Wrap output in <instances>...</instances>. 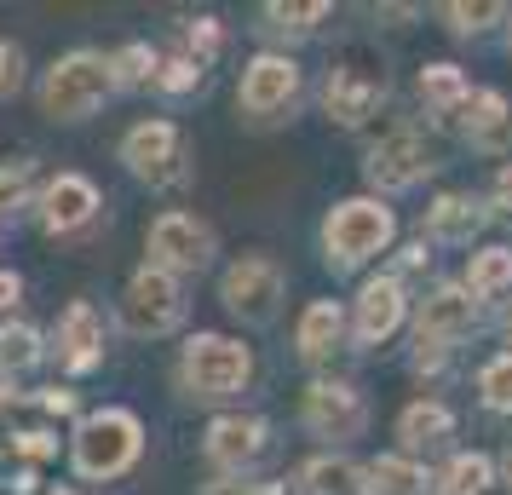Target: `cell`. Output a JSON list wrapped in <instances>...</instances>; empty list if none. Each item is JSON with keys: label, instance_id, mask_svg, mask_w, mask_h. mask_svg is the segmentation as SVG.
Here are the masks:
<instances>
[{"label": "cell", "instance_id": "cell-18", "mask_svg": "<svg viewBox=\"0 0 512 495\" xmlns=\"http://www.w3.org/2000/svg\"><path fill=\"white\" fill-rule=\"evenodd\" d=\"M397 438L409 449V461H415V455H432V449H443L455 438V415H449L443 403H409L403 421H397Z\"/></svg>", "mask_w": 512, "mask_h": 495}, {"label": "cell", "instance_id": "cell-34", "mask_svg": "<svg viewBox=\"0 0 512 495\" xmlns=\"http://www.w3.org/2000/svg\"><path fill=\"white\" fill-rule=\"evenodd\" d=\"M185 41H190V64H202V58H213V52H219V24H213V18H196Z\"/></svg>", "mask_w": 512, "mask_h": 495}, {"label": "cell", "instance_id": "cell-9", "mask_svg": "<svg viewBox=\"0 0 512 495\" xmlns=\"http://www.w3.org/2000/svg\"><path fill=\"white\" fill-rule=\"evenodd\" d=\"M432 167H438V156H432L426 133H420V127H392V133L369 150V185L409 190V185H420Z\"/></svg>", "mask_w": 512, "mask_h": 495}, {"label": "cell", "instance_id": "cell-24", "mask_svg": "<svg viewBox=\"0 0 512 495\" xmlns=\"http://www.w3.org/2000/svg\"><path fill=\"white\" fill-rule=\"evenodd\" d=\"M501 288H512V248H478L472 265H466V294L472 300H489Z\"/></svg>", "mask_w": 512, "mask_h": 495}, {"label": "cell", "instance_id": "cell-42", "mask_svg": "<svg viewBox=\"0 0 512 495\" xmlns=\"http://www.w3.org/2000/svg\"><path fill=\"white\" fill-rule=\"evenodd\" d=\"M0 403H6V392H0Z\"/></svg>", "mask_w": 512, "mask_h": 495}, {"label": "cell", "instance_id": "cell-14", "mask_svg": "<svg viewBox=\"0 0 512 495\" xmlns=\"http://www.w3.org/2000/svg\"><path fill=\"white\" fill-rule=\"evenodd\" d=\"M403 306H409V300H403V283H397V277H369L363 294H357V323H351L357 340H363V346H380L386 334H397Z\"/></svg>", "mask_w": 512, "mask_h": 495}, {"label": "cell", "instance_id": "cell-35", "mask_svg": "<svg viewBox=\"0 0 512 495\" xmlns=\"http://www.w3.org/2000/svg\"><path fill=\"white\" fill-rule=\"evenodd\" d=\"M24 185H29V167H0V213H12L24 202Z\"/></svg>", "mask_w": 512, "mask_h": 495}, {"label": "cell", "instance_id": "cell-1", "mask_svg": "<svg viewBox=\"0 0 512 495\" xmlns=\"http://www.w3.org/2000/svg\"><path fill=\"white\" fill-rule=\"evenodd\" d=\"M110 58H98V52H70V58H58L41 81V110L52 121H81L93 116L98 104L110 98Z\"/></svg>", "mask_w": 512, "mask_h": 495}, {"label": "cell", "instance_id": "cell-2", "mask_svg": "<svg viewBox=\"0 0 512 495\" xmlns=\"http://www.w3.org/2000/svg\"><path fill=\"white\" fill-rule=\"evenodd\" d=\"M144 432L127 409H104V415H87L81 432H75V472L81 478H116L139 461Z\"/></svg>", "mask_w": 512, "mask_h": 495}, {"label": "cell", "instance_id": "cell-8", "mask_svg": "<svg viewBox=\"0 0 512 495\" xmlns=\"http://www.w3.org/2000/svg\"><path fill=\"white\" fill-rule=\"evenodd\" d=\"M179 317H185L179 283H173L167 271H156V265H144L139 277L127 283V294H121V323L133 334H167Z\"/></svg>", "mask_w": 512, "mask_h": 495}, {"label": "cell", "instance_id": "cell-3", "mask_svg": "<svg viewBox=\"0 0 512 495\" xmlns=\"http://www.w3.org/2000/svg\"><path fill=\"white\" fill-rule=\"evenodd\" d=\"M397 219L392 208H380L369 196H357V202H340V208L323 219V248H328V265H363L369 254H380L386 242H392Z\"/></svg>", "mask_w": 512, "mask_h": 495}, {"label": "cell", "instance_id": "cell-10", "mask_svg": "<svg viewBox=\"0 0 512 495\" xmlns=\"http://www.w3.org/2000/svg\"><path fill=\"white\" fill-rule=\"evenodd\" d=\"M144 248H150V265L156 271H202L213 254V231L202 225V219H190V213H162L156 225H150V236H144Z\"/></svg>", "mask_w": 512, "mask_h": 495}, {"label": "cell", "instance_id": "cell-27", "mask_svg": "<svg viewBox=\"0 0 512 495\" xmlns=\"http://www.w3.org/2000/svg\"><path fill=\"white\" fill-rule=\"evenodd\" d=\"M110 81H116V87H139V81H156V52L139 47V41H133V47H121L116 58H110Z\"/></svg>", "mask_w": 512, "mask_h": 495}, {"label": "cell", "instance_id": "cell-43", "mask_svg": "<svg viewBox=\"0 0 512 495\" xmlns=\"http://www.w3.org/2000/svg\"><path fill=\"white\" fill-rule=\"evenodd\" d=\"M58 495H70V490H58Z\"/></svg>", "mask_w": 512, "mask_h": 495}, {"label": "cell", "instance_id": "cell-37", "mask_svg": "<svg viewBox=\"0 0 512 495\" xmlns=\"http://www.w3.org/2000/svg\"><path fill=\"white\" fill-rule=\"evenodd\" d=\"M18 294H24V283H18L12 271H0V311H6V306H18Z\"/></svg>", "mask_w": 512, "mask_h": 495}, {"label": "cell", "instance_id": "cell-28", "mask_svg": "<svg viewBox=\"0 0 512 495\" xmlns=\"http://www.w3.org/2000/svg\"><path fill=\"white\" fill-rule=\"evenodd\" d=\"M35 357H41V334L35 329H24V323H6L0 329V363L6 369H29Z\"/></svg>", "mask_w": 512, "mask_h": 495}, {"label": "cell", "instance_id": "cell-23", "mask_svg": "<svg viewBox=\"0 0 512 495\" xmlns=\"http://www.w3.org/2000/svg\"><path fill=\"white\" fill-rule=\"evenodd\" d=\"M363 478H369V495H426V472L409 455H380Z\"/></svg>", "mask_w": 512, "mask_h": 495}, {"label": "cell", "instance_id": "cell-41", "mask_svg": "<svg viewBox=\"0 0 512 495\" xmlns=\"http://www.w3.org/2000/svg\"><path fill=\"white\" fill-rule=\"evenodd\" d=\"M507 478H512V455H507Z\"/></svg>", "mask_w": 512, "mask_h": 495}, {"label": "cell", "instance_id": "cell-12", "mask_svg": "<svg viewBox=\"0 0 512 495\" xmlns=\"http://www.w3.org/2000/svg\"><path fill=\"white\" fill-rule=\"evenodd\" d=\"M305 426H311L317 438L346 444V438H357V432L369 426V409H363V398L351 392L346 380H317V386L305 392Z\"/></svg>", "mask_w": 512, "mask_h": 495}, {"label": "cell", "instance_id": "cell-19", "mask_svg": "<svg viewBox=\"0 0 512 495\" xmlns=\"http://www.w3.org/2000/svg\"><path fill=\"white\" fill-rule=\"evenodd\" d=\"M104 346V329H98L93 306H70L64 311V323H58V357L70 363V369H87Z\"/></svg>", "mask_w": 512, "mask_h": 495}, {"label": "cell", "instance_id": "cell-36", "mask_svg": "<svg viewBox=\"0 0 512 495\" xmlns=\"http://www.w3.org/2000/svg\"><path fill=\"white\" fill-rule=\"evenodd\" d=\"M202 495H265V490H254V484H242V478H219V484H208Z\"/></svg>", "mask_w": 512, "mask_h": 495}, {"label": "cell", "instance_id": "cell-30", "mask_svg": "<svg viewBox=\"0 0 512 495\" xmlns=\"http://www.w3.org/2000/svg\"><path fill=\"white\" fill-rule=\"evenodd\" d=\"M265 18L277 35H311L328 18V6H265Z\"/></svg>", "mask_w": 512, "mask_h": 495}, {"label": "cell", "instance_id": "cell-25", "mask_svg": "<svg viewBox=\"0 0 512 495\" xmlns=\"http://www.w3.org/2000/svg\"><path fill=\"white\" fill-rule=\"evenodd\" d=\"M420 98H426L432 110H461L466 75L455 70V64H426V70H420Z\"/></svg>", "mask_w": 512, "mask_h": 495}, {"label": "cell", "instance_id": "cell-16", "mask_svg": "<svg viewBox=\"0 0 512 495\" xmlns=\"http://www.w3.org/2000/svg\"><path fill=\"white\" fill-rule=\"evenodd\" d=\"M461 127H466V139L478 144V150H507L512 144V104L501 93H466L461 98Z\"/></svg>", "mask_w": 512, "mask_h": 495}, {"label": "cell", "instance_id": "cell-39", "mask_svg": "<svg viewBox=\"0 0 512 495\" xmlns=\"http://www.w3.org/2000/svg\"><path fill=\"white\" fill-rule=\"evenodd\" d=\"M24 455H52L47 432H24Z\"/></svg>", "mask_w": 512, "mask_h": 495}, {"label": "cell", "instance_id": "cell-17", "mask_svg": "<svg viewBox=\"0 0 512 495\" xmlns=\"http://www.w3.org/2000/svg\"><path fill=\"white\" fill-rule=\"evenodd\" d=\"M265 449V426L248 421V415H225V421L208 426V461L225 472H242L248 461H259Z\"/></svg>", "mask_w": 512, "mask_h": 495}, {"label": "cell", "instance_id": "cell-33", "mask_svg": "<svg viewBox=\"0 0 512 495\" xmlns=\"http://www.w3.org/2000/svg\"><path fill=\"white\" fill-rule=\"evenodd\" d=\"M18 87H24V52L12 41H0V98H12Z\"/></svg>", "mask_w": 512, "mask_h": 495}, {"label": "cell", "instance_id": "cell-22", "mask_svg": "<svg viewBox=\"0 0 512 495\" xmlns=\"http://www.w3.org/2000/svg\"><path fill=\"white\" fill-rule=\"evenodd\" d=\"M305 490L311 495H369V478L363 467H351L346 455H323L305 467Z\"/></svg>", "mask_w": 512, "mask_h": 495}, {"label": "cell", "instance_id": "cell-4", "mask_svg": "<svg viewBox=\"0 0 512 495\" xmlns=\"http://www.w3.org/2000/svg\"><path fill=\"white\" fill-rule=\"evenodd\" d=\"M179 375H185V386L196 392V398H231V392L248 386L254 357H248V346H236V340H225V334H196V340L185 346Z\"/></svg>", "mask_w": 512, "mask_h": 495}, {"label": "cell", "instance_id": "cell-26", "mask_svg": "<svg viewBox=\"0 0 512 495\" xmlns=\"http://www.w3.org/2000/svg\"><path fill=\"white\" fill-rule=\"evenodd\" d=\"M495 467H489V455H455L449 472H443V495H484Z\"/></svg>", "mask_w": 512, "mask_h": 495}, {"label": "cell", "instance_id": "cell-6", "mask_svg": "<svg viewBox=\"0 0 512 495\" xmlns=\"http://www.w3.org/2000/svg\"><path fill=\"white\" fill-rule=\"evenodd\" d=\"M121 162L133 167L139 179H150V185H179L190 173V150H185L173 121H139L121 139Z\"/></svg>", "mask_w": 512, "mask_h": 495}, {"label": "cell", "instance_id": "cell-40", "mask_svg": "<svg viewBox=\"0 0 512 495\" xmlns=\"http://www.w3.org/2000/svg\"><path fill=\"white\" fill-rule=\"evenodd\" d=\"M507 334H512V311H507Z\"/></svg>", "mask_w": 512, "mask_h": 495}, {"label": "cell", "instance_id": "cell-29", "mask_svg": "<svg viewBox=\"0 0 512 495\" xmlns=\"http://www.w3.org/2000/svg\"><path fill=\"white\" fill-rule=\"evenodd\" d=\"M478 392H484L489 409H512V352L478 369Z\"/></svg>", "mask_w": 512, "mask_h": 495}, {"label": "cell", "instance_id": "cell-21", "mask_svg": "<svg viewBox=\"0 0 512 495\" xmlns=\"http://www.w3.org/2000/svg\"><path fill=\"white\" fill-rule=\"evenodd\" d=\"M478 225H484V208H478L472 196H438V202L426 208V231L443 236V242H466Z\"/></svg>", "mask_w": 512, "mask_h": 495}, {"label": "cell", "instance_id": "cell-32", "mask_svg": "<svg viewBox=\"0 0 512 495\" xmlns=\"http://www.w3.org/2000/svg\"><path fill=\"white\" fill-rule=\"evenodd\" d=\"M196 81H202V64H190V58L156 64V87H167V93H185V87H196Z\"/></svg>", "mask_w": 512, "mask_h": 495}, {"label": "cell", "instance_id": "cell-5", "mask_svg": "<svg viewBox=\"0 0 512 495\" xmlns=\"http://www.w3.org/2000/svg\"><path fill=\"white\" fill-rule=\"evenodd\" d=\"M282 265L265 260V254H242V260L225 271V283H219V300L231 306V317L242 323H271L282 306Z\"/></svg>", "mask_w": 512, "mask_h": 495}, {"label": "cell", "instance_id": "cell-11", "mask_svg": "<svg viewBox=\"0 0 512 495\" xmlns=\"http://www.w3.org/2000/svg\"><path fill=\"white\" fill-rule=\"evenodd\" d=\"M300 98V64L294 58H282V52H259L254 64H248V75H242V93H236V104L248 110V116H277V110H288Z\"/></svg>", "mask_w": 512, "mask_h": 495}, {"label": "cell", "instance_id": "cell-20", "mask_svg": "<svg viewBox=\"0 0 512 495\" xmlns=\"http://www.w3.org/2000/svg\"><path fill=\"white\" fill-rule=\"evenodd\" d=\"M340 334H346V317H340V306H334V300H317V306H305L294 340H300L305 357H328L334 346H340Z\"/></svg>", "mask_w": 512, "mask_h": 495}, {"label": "cell", "instance_id": "cell-31", "mask_svg": "<svg viewBox=\"0 0 512 495\" xmlns=\"http://www.w3.org/2000/svg\"><path fill=\"white\" fill-rule=\"evenodd\" d=\"M443 18L455 24V35H478V29L501 24V18H507V6H443Z\"/></svg>", "mask_w": 512, "mask_h": 495}, {"label": "cell", "instance_id": "cell-7", "mask_svg": "<svg viewBox=\"0 0 512 495\" xmlns=\"http://www.w3.org/2000/svg\"><path fill=\"white\" fill-rule=\"evenodd\" d=\"M380 98H386V70L369 64L363 52H351V58H340V64L328 70L323 104H328V116L340 121V127H363Z\"/></svg>", "mask_w": 512, "mask_h": 495}, {"label": "cell", "instance_id": "cell-13", "mask_svg": "<svg viewBox=\"0 0 512 495\" xmlns=\"http://www.w3.org/2000/svg\"><path fill=\"white\" fill-rule=\"evenodd\" d=\"M472 317H478V300L466 288H438L432 300H420V346H455L472 334Z\"/></svg>", "mask_w": 512, "mask_h": 495}, {"label": "cell", "instance_id": "cell-15", "mask_svg": "<svg viewBox=\"0 0 512 495\" xmlns=\"http://www.w3.org/2000/svg\"><path fill=\"white\" fill-rule=\"evenodd\" d=\"M93 213H98V190H93V179H81V173H58L47 185V196H41L47 231H81Z\"/></svg>", "mask_w": 512, "mask_h": 495}, {"label": "cell", "instance_id": "cell-38", "mask_svg": "<svg viewBox=\"0 0 512 495\" xmlns=\"http://www.w3.org/2000/svg\"><path fill=\"white\" fill-rule=\"evenodd\" d=\"M495 202L512 208V167H501V179H495Z\"/></svg>", "mask_w": 512, "mask_h": 495}]
</instances>
